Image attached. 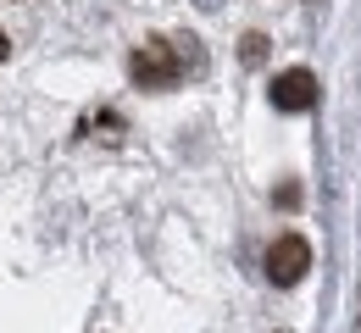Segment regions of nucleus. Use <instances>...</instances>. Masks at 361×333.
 <instances>
[{"mask_svg":"<svg viewBox=\"0 0 361 333\" xmlns=\"http://www.w3.org/2000/svg\"><path fill=\"white\" fill-rule=\"evenodd\" d=\"M306 267H312V244L300 234H283V239L267 244V278L272 284H300Z\"/></svg>","mask_w":361,"mask_h":333,"instance_id":"nucleus-2","label":"nucleus"},{"mask_svg":"<svg viewBox=\"0 0 361 333\" xmlns=\"http://www.w3.org/2000/svg\"><path fill=\"white\" fill-rule=\"evenodd\" d=\"M272 106H278V111H312L317 106V73H306V67L278 73V78H272Z\"/></svg>","mask_w":361,"mask_h":333,"instance_id":"nucleus-3","label":"nucleus"},{"mask_svg":"<svg viewBox=\"0 0 361 333\" xmlns=\"http://www.w3.org/2000/svg\"><path fill=\"white\" fill-rule=\"evenodd\" d=\"M200 6H206V11H212V6H217V0H200Z\"/></svg>","mask_w":361,"mask_h":333,"instance_id":"nucleus-6","label":"nucleus"},{"mask_svg":"<svg viewBox=\"0 0 361 333\" xmlns=\"http://www.w3.org/2000/svg\"><path fill=\"white\" fill-rule=\"evenodd\" d=\"M183 61L173 56V45H161V39H150V45L134 50V78L139 89H167V84H178Z\"/></svg>","mask_w":361,"mask_h":333,"instance_id":"nucleus-1","label":"nucleus"},{"mask_svg":"<svg viewBox=\"0 0 361 333\" xmlns=\"http://www.w3.org/2000/svg\"><path fill=\"white\" fill-rule=\"evenodd\" d=\"M6 56H11V39H6V34H0V61H6Z\"/></svg>","mask_w":361,"mask_h":333,"instance_id":"nucleus-5","label":"nucleus"},{"mask_svg":"<svg viewBox=\"0 0 361 333\" xmlns=\"http://www.w3.org/2000/svg\"><path fill=\"white\" fill-rule=\"evenodd\" d=\"M239 56H245V61L256 67V61L267 56V34H245V39H239Z\"/></svg>","mask_w":361,"mask_h":333,"instance_id":"nucleus-4","label":"nucleus"}]
</instances>
